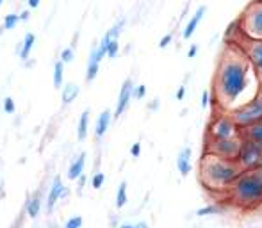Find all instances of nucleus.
<instances>
[{
    "label": "nucleus",
    "instance_id": "f257e3e1",
    "mask_svg": "<svg viewBox=\"0 0 262 228\" xmlns=\"http://www.w3.org/2000/svg\"><path fill=\"white\" fill-rule=\"evenodd\" d=\"M262 91V82L246 54L234 41H225L212 77V105L232 113L252 102Z\"/></svg>",
    "mask_w": 262,
    "mask_h": 228
},
{
    "label": "nucleus",
    "instance_id": "f03ea898",
    "mask_svg": "<svg viewBox=\"0 0 262 228\" xmlns=\"http://www.w3.org/2000/svg\"><path fill=\"white\" fill-rule=\"evenodd\" d=\"M242 173V168L237 161H228L221 157L203 153L200 159V182L207 191L225 198L230 191L232 184Z\"/></svg>",
    "mask_w": 262,
    "mask_h": 228
},
{
    "label": "nucleus",
    "instance_id": "7ed1b4c3",
    "mask_svg": "<svg viewBox=\"0 0 262 228\" xmlns=\"http://www.w3.org/2000/svg\"><path fill=\"white\" fill-rule=\"evenodd\" d=\"M225 200L232 207L241 210L255 209L262 205V168L242 171L237 180L232 184Z\"/></svg>",
    "mask_w": 262,
    "mask_h": 228
},
{
    "label": "nucleus",
    "instance_id": "20e7f679",
    "mask_svg": "<svg viewBox=\"0 0 262 228\" xmlns=\"http://www.w3.org/2000/svg\"><path fill=\"white\" fill-rule=\"evenodd\" d=\"M236 25L241 36L262 41V0H252L236 20Z\"/></svg>",
    "mask_w": 262,
    "mask_h": 228
},
{
    "label": "nucleus",
    "instance_id": "39448f33",
    "mask_svg": "<svg viewBox=\"0 0 262 228\" xmlns=\"http://www.w3.org/2000/svg\"><path fill=\"white\" fill-rule=\"evenodd\" d=\"M230 32H232V39H226V41H234L236 45L241 47V50L246 54V57L250 59L253 68H255L259 80L262 82V41H255V39H248V38L241 36L237 32L236 21H234V25L228 27V34Z\"/></svg>",
    "mask_w": 262,
    "mask_h": 228
},
{
    "label": "nucleus",
    "instance_id": "423d86ee",
    "mask_svg": "<svg viewBox=\"0 0 262 228\" xmlns=\"http://www.w3.org/2000/svg\"><path fill=\"white\" fill-rule=\"evenodd\" d=\"M232 137H241V129L236 125L230 114L223 113L214 116L207 127L205 139H232Z\"/></svg>",
    "mask_w": 262,
    "mask_h": 228
},
{
    "label": "nucleus",
    "instance_id": "0eeeda50",
    "mask_svg": "<svg viewBox=\"0 0 262 228\" xmlns=\"http://www.w3.org/2000/svg\"><path fill=\"white\" fill-rule=\"evenodd\" d=\"M242 148V137H232V139H205L203 153L228 159V161H237L239 152Z\"/></svg>",
    "mask_w": 262,
    "mask_h": 228
},
{
    "label": "nucleus",
    "instance_id": "6e6552de",
    "mask_svg": "<svg viewBox=\"0 0 262 228\" xmlns=\"http://www.w3.org/2000/svg\"><path fill=\"white\" fill-rule=\"evenodd\" d=\"M228 114L232 116V119L236 121L239 129H246V127H252V125L262 121V91L252 102H248L242 107L232 111Z\"/></svg>",
    "mask_w": 262,
    "mask_h": 228
},
{
    "label": "nucleus",
    "instance_id": "1a4fd4ad",
    "mask_svg": "<svg viewBox=\"0 0 262 228\" xmlns=\"http://www.w3.org/2000/svg\"><path fill=\"white\" fill-rule=\"evenodd\" d=\"M237 162H239V166L242 168V171L262 168V148H259L257 145H253L250 141L242 139V148H241V152H239Z\"/></svg>",
    "mask_w": 262,
    "mask_h": 228
},
{
    "label": "nucleus",
    "instance_id": "9d476101",
    "mask_svg": "<svg viewBox=\"0 0 262 228\" xmlns=\"http://www.w3.org/2000/svg\"><path fill=\"white\" fill-rule=\"evenodd\" d=\"M134 96V86H132V78H127L120 89L118 95V102H116V109H114V118H120L121 114L125 113V109L129 107L130 100Z\"/></svg>",
    "mask_w": 262,
    "mask_h": 228
},
{
    "label": "nucleus",
    "instance_id": "9b49d317",
    "mask_svg": "<svg viewBox=\"0 0 262 228\" xmlns=\"http://www.w3.org/2000/svg\"><path fill=\"white\" fill-rule=\"evenodd\" d=\"M241 137L262 148V121L252 125V127H246V129H241Z\"/></svg>",
    "mask_w": 262,
    "mask_h": 228
},
{
    "label": "nucleus",
    "instance_id": "f8f14e48",
    "mask_svg": "<svg viewBox=\"0 0 262 228\" xmlns=\"http://www.w3.org/2000/svg\"><path fill=\"white\" fill-rule=\"evenodd\" d=\"M205 13H207L205 5H200V7L195 11V15L191 16L189 21H187V25H185V29H184V39H189V38L195 34L196 27H198V23H200V20L203 18V15H205Z\"/></svg>",
    "mask_w": 262,
    "mask_h": 228
},
{
    "label": "nucleus",
    "instance_id": "ddd939ff",
    "mask_svg": "<svg viewBox=\"0 0 262 228\" xmlns=\"http://www.w3.org/2000/svg\"><path fill=\"white\" fill-rule=\"evenodd\" d=\"M177 170L180 171V175L182 176H187L191 173V148L189 146H185L182 148L177 157Z\"/></svg>",
    "mask_w": 262,
    "mask_h": 228
},
{
    "label": "nucleus",
    "instance_id": "4468645a",
    "mask_svg": "<svg viewBox=\"0 0 262 228\" xmlns=\"http://www.w3.org/2000/svg\"><path fill=\"white\" fill-rule=\"evenodd\" d=\"M111 114H113L111 111L105 109V111H102V114L97 118V125H95V135H97V137H103V135H105L109 125H111Z\"/></svg>",
    "mask_w": 262,
    "mask_h": 228
},
{
    "label": "nucleus",
    "instance_id": "2eb2a0df",
    "mask_svg": "<svg viewBox=\"0 0 262 228\" xmlns=\"http://www.w3.org/2000/svg\"><path fill=\"white\" fill-rule=\"evenodd\" d=\"M66 187L62 186L61 178H56V180L52 182V187H50V192H48V210L54 209V205L57 203L59 198H62V192H64Z\"/></svg>",
    "mask_w": 262,
    "mask_h": 228
},
{
    "label": "nucleus",
    "instance_id": "dca6fc26",
    "mask_svg": "<svg viewBox=\"0 0 262 228\" xmlns=\"http://www.w3.org/2000/svg\"><path fill=\"white\" fill-rule=\"evenodd\" d=\"M84 164H86V153H81V155L72 162V166L68 170V178H79V176H82V171H84Z\"/></svg>",
    "mask_w": 262,
    "mask_h": 228
},
{
    "label": "nucleus",
    "instance_id": "f3484780",
    "mask_svg": "<svg viewBox=\"0 0 262 228\" xmlns=\"http://www.w3.org/2000/svg\"><path fill=\"white\" fill-rule=\"evenodd\" d=\"M226 210V207L223 203H209L205 207H202L196 210V216L198 218H203V216H214V214H223Z\"/></svg>",
    "mask_w": 262,
    "mask_h": 228
},
{
    "label": "nucleus",
    "instance_id": "a211bd4d",
    "mask_svg": "<svg viewBox=\"0 0 262 228\" xmlns=\"http://www.w3.org/2000/svg\"><path fill=\"white\" fill-rule=\"evenodd\" d=\"M79 95V86L75 82H68L62 89V102L64 104H70L75 100V96Z\"/></svg>",
    "mask_w": 262,
    "mask_h": 228
},
{
    "label": "nucleus",
    "instance_id": "6ab92c4d",
    "mask_svg": "<svg viewBox=\"0 0 262 228\" xmlns=\"http://www.w3.org/2000/svg\"><path fill=\"white\" fill-rule=\"evenodd\" d=\"M87 125H89V111H84L82 116H81V119H79V127H77V137L81 141L86 139L87 135Z\"/></svg>",
    "mask_w": 262,
    "mask_h": 228
},
{
    "label": "nucleus",
    "instance_id": "aec40b11",
    "mask_svg": "<svg viewBox=\"0 0 262 228\" xmlns=\"http://www.w3.org/2000/svg\"><path fill=\"white\" fill-rule=\"evenodd\" d=\"M36 41V36L32 34V32H27L25 34V39H23V47H21V52H20V57L21 59H27L29 54H31V48Z\"/></svg>",
    "mask_w": 262,
    "mask_h": 228
},
{
    "label": "nucleus",
    "instance_id": "412c9836",
    "mask_svg": "<svg viewBox=\"0 0 262 228\" xmlns=\"http://www.w3.org/2000/svg\"><path fill=\"white\" fill-rule=\"evenodd\" d=\"M40 209H41V200H40V194L32 198L29 205H27V214L31 216V218H36L38 214H40Z\"/></svg>",
    "mask_w": 262,
    "mask_h": 228
},
{
    "label": "nucleus",
    "instance_id": "4be33fe9",
    "mask_svg": "<svg viewBox=\"0 0 262 228\" xmlns=\"http://www.w3.org/2000/svg\"><path fill=\"white\" fill-rule=\"evenodd\" d=\"M127 203V182H121L116 192V207L121 209Z\"/></svg>",
    "mask_w": 262,
    "mask_h": 228
},
{
    "label": "nucleus",
    "instance_id": "5701e85b",
    "mask_svg": "<svg viewBox=\"0 0 262 228\" xmlns=\"http://www.w3.org/2000/svg\"><path fill=\"white\" fill-rule=\"evenodd\" d=\"M62 72H64V62L62 61H57L54 64V86L59 88L62 84Z\"/></svg>",
    "mask_w": 262,
    "mask_h": 228
},
{
    "label": "nucleus",
    "instance_id": "b1692460",
    "mask_svg": "<svg viewBox=\"0 0 262 228\" xmlns=\"http://www.w3.org/2000/svg\"><path fill=\"white\" fill-rule=\"evenodd\" d=\"M20 20V15H15V13H11V15L5 16L4 20V29H15V25L18 23Z\"/></svg>",
    "mask_w": 262,
    "mask_h": 228
},
{
    "label": "nucleus",
    "instance_id": "393cba45",
    "mask_svg": "<svg viewBox=\"0 0 262 228\" xmlns=\"http://www.w3.org/2000/svg\"><path fill=\"white\" fill-rule=\"evenodd\" d=\"M82 227V218L81 216H75V218L68 219V223L64 225V228H81Z\"/></svg>",
    "mask_w": 262,
    "mask_h": 228
},
{
    "label": "nucleus",
    "instance_id": "a878e982",
    "mask_svg": "<svg viewBox=\"0 0 262 228\" xmlns=\"http://www.w3.org/2000/svg\"><path fill=\"white\" fill-rule=\"evenodd\" d=\"M103 182H105V175L103 173H97V175L93 176V187L95 189H100L103 186Z\"/></svg>",
    "mask_w": 262,
    "mask_h": 228
},
{
    "label": "nucleus",
    "instance_id": "bb28decb",
    "mask_svg": "<svg viewBox=\"0 0 262 228\" xmlns=\"http://www.w3.org/2000/svg\"><path fill=\"white\" fill-rule=\"evenodd\" d=\"M144 95H146V86H138V88L134 89V98L136 100L144 98Z\"/></svg>",
    "mask_w": 262,
    "mask_h": 228
},
{
    "label": "nucleus",
    "instance_id": "cd10ccee",
    "mask_svg": "<svg viewBox=\"0 0 262 228\" xmlns=\"http://www.w3.org/2000/svg\"><path fill=\"white\" fill-rule=\"evenodd\" d=\"M73 59V50L72 48H64L61 54V61L62 62H70Z\"/></svg>",
    "mask_w": 262,
    "mask_h": 228
},
{
    "label": "nucleus",
    "instance_id": "c85d7f7f",
    "mask_svg": "<svg viewBox=\"0 0 262 228\" xmlns=\"http://www.w3.org/2000/svg\"><path fill=\"white\" fill-rule=\"evenodd\" d=\"M4 111L5 113H15V102H13V98H5L4 100Z\"/></svg>",
    "mask_w": 262,
    "mask_h": 228
},
{
    "label": "nucleus",
    "instance_id": "c756f323",
    "mask_svg": "<svg viewBox=\"0 0 262 228\" xmlns=\"http://www.w3.org/2000/svg\"><path fill=\"white\" fill-rule=\"evenodd\" d=\"M211 91H203V95H202V107L205 109V107H209V104H211Z\"/></svg>",
    "mask_w": 262,
    "mask_h": 228
},
{
    "label": "nucleus",
    "instance_id": "7c9ffc66",
    "mask_svg": "<svg viewBox=\"0 0 262 228\" xmlns=\"http://www.w3.org/2000/svg\"><path fill=\"white\" fill-rule=\"evenodd\" d=\"M171 39H173V34H166V36L159 41V48H166L171 43Z\"/></svg>",
    "mask_w": 262,
    "mask_h": 228
},
{
    "label": "nucleus",
    "instance_id": "2f4dec72",
    "mask_svg": "<svg viewBox=\"0 0 262 228\" xmlns=\"http://www.w3.org/2000/svg\"><path fill=\"white\" fill-rule=\"evenodd\" d=\"M130 153H132V157H139V153H141V146H139V143H134L132 148H130Z\"/></svg>",
    "mask_w": 262,
    "mask_h": 228
},
{
    "label": "nucleus",
    "instance_id": "473e14b6",
    "mask_svg": "<svg viewBox=\"0 0 262 228\" xmlns=\"http://www.w3.org/2000/svg\"><path fill=\"white\" fill-rule=\"evenodd\" d=\"M185 96V86H180L179 91H177V95H175V98L177 100H184Z\"/></svg>",
    "mask_w": 262,
    "mask_h": 228
},
{
    "label": "nucleus",
    "instance_id": "72a5a7b5",
    "mask_svg": "<svg viewBox=\"0 0 262 228\" xmlns=\"http://www.w3.org/2000/svg\"><path fill=\"white\" fill-rule=\"evenodd\" d=\"M196 52H198V47H196V45H193V47L189 48V52H187V57H195L196 56Z\"/></svg>",
    "mask_w": 262,
    "mask_h": 228
},
{
    "label": "nucleus",
    "instance_id": "f704fd0d",
    "mask_svg": "<svg viewBox=\"0 0 262 228\" xmlns=\"http://www.w3.org/2000/svg\"><path fill=\"white\" fill-rule=\"evenodd\" d=\"M134 228H150L148 223H144V221H139V223L134 225Z\"/></svg>",
    "mask_w": 262,
    "mask_h": 228
},
{
    "label": "nucleus",
    "instance_id": "c9c22d12",
    "mask_svg": "<svg viewBox=\"0 0 262 228\" xmlns=\"http://www.w3.org/2000/svg\"><path fill=\"white\" fill-rule=\"evenodd\" d=\"M84 184H86V176H79V189H82L84 187Z\"/></svg>",
    "mask_w": 262,
    "mask_h": 228
},
{
    "label": "nucleus",
    "instance_id": "e433bc0d",
    "mask_svg": "<svg viewBox=\"0 0 262 228\" xmlns=\"http://www.w3.org/2000/svg\"><path fill=\"white\" fill-rule=\"evenodd\" d=\"M29 5H31V7H38V5H40V0H29Z\"/></svg>",
    "mask_w": 262,
    "mask_h": 228
},
{
    "label": "nucleus",
    "instance_id": "4c0bfd02",
    "mask_svg": "<svg viewBox=\"0 0 262 228\" xmlns=\"http://www.w3.org/2000/svg\"><path fill=\"white\" fill-rule=\"evenodd\" d=\"M29 15H31L29 11H23V13L20 15V18H21V20H27V18H29Z\"/></svg>",
    "mask_w": 262,
    "mask_h": 228
},
{
    "label": "nucleus",
    "instance_id": "58836bf2",
    "mask_svg": "<svg viewBox=\"0 0 262 228\" xmlns=\"http://www.w3.org/2000/svg\"><path fill=\"white\" fill-rule=\"evenodd\" d=\"M118 228H134V225H130V223H123V225H120Z\"/></svg>",
    "mask_w": 262,
    "mask_h": 228
},
{
    "label": "nucleus",
    "instance_id": "ea45409f",
    "mask_svg": "<svg viewBox=\"0 0 262 228\" xmlns=\"http://www.w3.org/2000/svg\"><path fill=\"white\" fill-rule=\"evenodd\" d=\"M2 2H4V0H0V5H2Z\"/></svg>",
    "mask_w": 262,
    "mask_h": 228
}]
</instances>
